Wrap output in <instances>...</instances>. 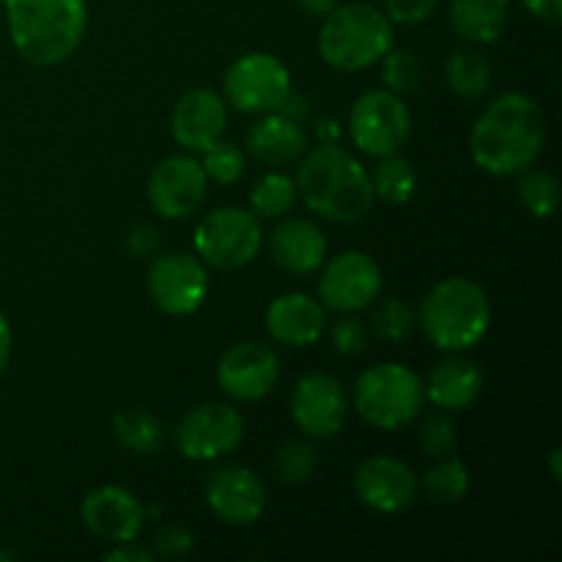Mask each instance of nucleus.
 I'll return each mask as SVG.
<instances>
[{
	"label": "nucleus",
	"instance_id": "nucleus-33",
	"mask_svg": "<svg viewBox=\"0 0 562 562\" xmlns=\"http://www.w3.org/2000/svg\"><path fill=\"white\" fill-rule=\"evenodd\" d=\"M382 60V77L387 91L404 97V93H415L420 88L423 66L415 53H409V49H390Z\"/></svg>",
	"mask_w": 562,
	"mask_h": 562
},
{
	"label": "nucleus",
	"instance_id": "nucleus-18",
	"mask_svg": "<svg viewBox=\"0 0 562 562\" xmlns=\"http://www.w3.org/2000/svg\"><path fill=\"white\" fill-rule=\"evenodd\" d=\"M82 525L91 536L108 543L135 541L146 521V510L132 492L121 486H97L80 505Z\"/></svg>",
	"mask_w": 562,
	"mask_h": 562
},
{
	"label": "nucleus",
	"instance_id": "nucleus-15",
	"mask_svg": "<svg viewBox=\"0 0 562 562\" xmlns=\"http://www.w3.org/2000/svg\"><path fill=\"white\" fill-rule=\"evenodd\" d=\"M280 379L278 351L267 344L234 346L217 362V384L228 398L250 404V401L267 398Z\"/></svg>",
	"mask_w": 562,
	"mask_h": 562
},
{
	"label": "nucleus",
	"instance_id": "nucleus-45",
	"mask_svg": "<svg viewBox=\"0 0 562 562\" xmlns=\"http://www.w3.org/2000/svg\"><path fill=\"white\" fill-rule=\"evenodd\" d=\"M560 459H562L560 448H554L552 453H549V472H552V481H554V483H560V477H562V470H560Z\"/></svg>",
	"mask_w": 562,
	"mask_h": 562
},
{
	"label": "nucleus",
	"instance_id": "nucleus-30",
	"mask_svg": "<svg viewBox=\"0 0 562 562\" xmlns=\"http://www.w3.org/2000/svg\"><path fill=\"white\" fill-rule=\"evenodd\" d=\"M519 201L525 203L527 212L538 220H549L558 212L560 203V184L552 173L538 168H527L519 173Z\"/></svg>",
	"mask_w": 562,
	"mask_h": 562
},
{
	"label": "nucleus",
	"instance_id": "nucleus-29",
	"mask_svg": "<svg viewBox=\"0 0 562 562\" xmlns=\"http://www.w3.org/2000/svg\"><path fill=\"white\" fill-rule=\"evenodd\" d=\"M470 486L472 477L464 461L448 459V456L423 475V492H426V497L437 505L461 503V499L470 494Z\"/></svg>",
	"mask_w": 562,
	"mask_h": 562
},
{
	"label": "nucleus",
	"instance_id": "nucleus-14",
	"mask_svg": "<svg viewBox=\"0 0 562 562\" xmlns=\"http://www.w3.org/2000/svg\"><path fill=\"white\" fill-rule=\"evenodd\" d=\"M291 417L313 439H333L344 431L349 417V398L329 373H307L291 393Z\"/></svg>",
	"mask_w": 562,
	"mask_h": 562
},
{
	"label": "nucleus",
	"instance_id": "nucleus-38",
	"mask_svg": "<svg viewBox=\"0 0 562 562\" xmlns=\"http://www.w3.org/2000/svg\"><path fill=\"white\" fill-rule=\"evenodd\" d=\"M439 0H384V14L398 25H417L437 11Z\"/></svg>",
	"mask_w": 562,
	"mask_h": 562
},
{
	"label": "nucleus",
	"instance_id": "nucleus-46",
	"mask_svg": "<svg viewBox=\"0 0 562 562\" xmlns=\"http://www.w3.org/2000/svg\"><path fill=\"white\" fill-rule=\"evenodd\" d=\"M11 560H16L14 549H3V547H0V562H11Z\"/></svg>",
	"mask_w": 562,
	"mask_h": 562
},
{
	"label": "nucleus",
	"instance_id": "nucleus-24",
	"mask_svg": "<svg viewBox=\"0 0 562 562\" xmlns=\"http://www.w3.org/2000/svg\"><path fill=\"white\" fill-rule=\"evenodd\" d=\"M456 36L470 44H492L508 27L510 0H448Z\"/></svg>",
	"mask_w": 562,
	"mask_h": 562
},
{
	"label": "nucleus",
	"instance_id": "nucleus-37",
	"mask_svg": "<svg viewBox=\"0 0 562 562\" xmlns=\"http://www.w3.org/2000/svg\"><path fill=\"white\" fill-rule=\"evenodd\" d=\"M192 547H195V538H192L190 530H184L181 525H168L157 532L154 554L165 560H179L184 554H190Z\"/></svg>",
	"mask_w": 562,
	"mask_h": 562
},
{
	"label": "nucleus",
	"instance_id": "nucleus-5",
	"mask_svg": "<svg viewBox=\"0 0 562 562\" xmlns=\"http://www.w3.org/2000/svg\"><path fill=\"white\" fill-rule=\"evenodd\" d=\"M395 31L390 16L371 3H344L324 14L318 53L338 71H360L379 64L393 49Z\"/></svg>",
	"mask_w": 562,
	"mask_h": 562
},
{
	"label": "nucleus",
	"instance_id": "nucleus-12",
	"mask_svg": "<svg viewBox=\"0 0 562 562\" xmlns=\"http://www.w3.org/2000/svg\"><path fill=\"white\" fill-rule=\"evenodd\" d=\"M318 296L335 313H360L382 294V267L360 250H349L322 263Z\"/></svg>",
	"mask_w": 562,
	"mask_h": 562
},
{
	"label": "nucleus",
	"instance_id": "nucleus-41",
	"mask_svg": "<svg viewBox=\"0 0 562 562\" xmlns=\"http://www.w3.org/2000/svg\"><path fill=\"white\" fill-rule=\"evenodd\" d=\"M521 3L536 20L549 22V25H558L562 20V0H521Z\"/></svg>",
	"mask_w": 562,
	"mask_h": 562
},
{
	"label": "nucleus",
	"instance_id": "nucleus-9",
	"mask_svg": "<svg viewBox=\"0 0 562 562\" xmlns=\"http://www.w3.org/2000/svg\"><path fill=\"white\" fill-rule=\"evenodd\" d=\"M349 135L368 157H390L409 143L412 113L393 91H368L349 113Z\"/></svg>",
	"mask_w": 562,
	"mask_h": 562
},
{
	"label": "nucleus",
	"instance_id": "nucleus-23",
	"mask_svg": "<svg viewBox=\"0 0 562 562\" xmlns=\"http://www.w3.org/2000/svg\"><path fill=\"white\" fill-rule=\"evenodd\" d=\"M423 390H426V398L437 409L461 412L475 404L477 395H481L483 371L472 360L450 357V360H442L428 373Z\"/></svg>",
	"mask_w": 562,
	"mask_h": 562
},
{
	"label": "nucleus",
	"instance_id": "nucleus-13",
	"mask_svg": "<svg viewBox=\"0 0 562 562\" xmlns=\"http://www.w3.org/2000/svg\"><path fill=\"white\" fill-rule=\"evenodd\" d=\"M209 176L203 165L192 157H165L154 165L148 176V203L154 212L165 220H181L198 212V206L206 198Z\"/></svg>",
	"mask_w": 562,
	"mask_h": 562
},
{
	"label": "nucleus",
	"instance_id": "nucleus-40",
	"mask_svg": "<svg viewBox=\"0 0 562 562\" xmlns=\"http://www.w3.org/2000/svg\"><path fill=\"white\" fill-rule=\"evenodd\" d=\"M104 560L108 562H154L157 560V554L148 552L146 547H137L135 541H126V543H115V549H110V552L104 554Z\"/></svg>",
	"mask_w": 562,
	"mask_h": 562
},
{
	"label": "nucleus",
	"instance_id": "nucleus-3",
	"mask_svg": "<svg viewBox=\"0 0 562 562\" xmlns=\"http://www.w3.org/2000/svg\"><path fill=\"white\" fill-rule=\"evenodd\" d=\"M3 5L11 44L27 64H64L86 38V0H3Z\"/></svg>",
	"mask_w": 562,
	"mask_h": 562
},
{
	"label": "nucleus",
	"instance_id": "nucleus-36",
	"mask_svg": "<svg viewBox=\"0 0 562 562\" xmlns=\"http://www.w3.org/2000/svg\"><path fill=\"white\" fill-rule=\"evenodd\" d=\"M459 434H456L453 420L448 415H431L420 428V448L431 459H445L453 453Z\"/></svg>",
	"mask_w": 562,
	"mask_h": 562
},
{
	"label": "nucleus",
	"instance_id": "nucleus-34",
	"mask_svg": "<svg viewBox=\"0 0 562 562\" xmlns=\"http://www.w3.org/2000/svg\"><path fill=\"white\" fill-rule=\"evenodd\" d=\"M201 165L209 179L217 181V184H236L245 176V154L239 146L223 140V137L203 151Z\"/></svg>",
	"mask_w": 562,
	"mask_h": 562
},
{
	"label": "nucleus",
	"instance_id": "nucleus-22",
	"mask_svg": "<svg viewBox=\"0 0 562 562\" xmlns=\"http://www.w3.org/2000/svg\"><path fill=\"white\" fill-rule=\"evenodd\" d=\"M263 322H267L269 338L291 346V349H302V346H313L322 338L327 313H324L322 302L313 300V296L283 294L272 300Z\"/></svg>",
	"mask_w": 562,
	"mask_h": 562
},
{
	"label": "nucleus",
	"instance_id": "nucleus-16",
	"mask_svg": "<svg viewBox=\"0 0 562 562\" xmlns=\"http://www.w3.org/2000/svg\"><path fill=\"white\" fill-rule=\"evenodd\" d=\"M355 492L376 514H404L417 497V477L406 461L393 456H368L355 470Z\"/></svg>",
	"mask_w": 562,
	"mask_h": 562
},
{
	"label": "nucleus",
	"instance_id": "nucleus-7",
	"mask_svg": "<svg viewBox=\"0 0 562 562\" xmlns=\"http://www.w3.org/2000/svg\"><path fill=\"white\" fill-rule=\"evenodd\" d=\"M225 102L239 113H278L291 99V71L269 53H247L225 71Z\"/></svg>",
	"mask_w": 562,
	"mask_h": 562
},
{
	"label": "nucleus",
	"instance_id": "nucleus-27",
	"mask_svg": "<svg viewBox=\"0 0 562 562\" xmlns=\"http://www.w3.org/2000/svg\"><path fill=\"white\" fill-rule=\"evenodd\" d=\"M371 187L373 195L379 201L390 203V206H404V203L412 201L417 190V173L415 165L409 159L398 157V154H390V157H382V162L373 168Z\"/></svg>",
	"mask_w": 562,
	"mask_h": 562
},
{
	"label": "nucleus",
	"instance_id": "nucleus-32",
	"mask_svg": "<svg viewBox=\"0 0 562 562\" xmlns=\"http://www.w3.org/2000/svg\"><path fill=\"white\" fill-rule=\"evenodd\" d=\"M371 329L384 344H404L415 329V313L398 296H387L376 305L371 316Z\"/></svg>",
	"mask_w": 562,
	"mask_h": 562
},
{
	"label": "nucleus",
	"instance_id": "nucleus-42",
	"mask_svg": "<svg viewBox=\"0 0 562 562\" xmlns=\"http://www.w3.org/2000/svg\"><path fill=\"white\" fill-rule=\"evenodd\" d=\"M11 349H14V335H11V324L5 322V316L0 313V376H3V371L9 368Z\"/></svg>",
	"mask_w": 562,
	"mask_h": 562
},
{
	"label": "nucleus",
	"instance_id": "nucleus-47",
	"mask_svg": "<svg viewBox=\"0 0 562 562\" xmlns=\"http://www.w3.org/2000/svg\"><path fill=\"white\" fill-rule=\"evenodd\" d=\"M0 3H3V0H0Z\"/></svg>",
	"mask_w": 562,
	"mask_h": 562
},
{
	"label": "nucleus",
	"instance_id": "nucleus-39",
	"mask_svg": "<svg viewBox=\"0 0 562 562\" xmlns=\"http://www.w3.org/2000/svg\"><path fill=\"white\" fill-rule=\"evenodd\" d=\"M126 250L132 258H151L159 250V231L151 223H135L126 234Z\"/></svg>",
	"mask_w": 562,
	"mask_h": 562
},
{
	"label": "nucleus",
	"instance_id": "nucleus-44",
	"mask_svg": "<svg viewBox=\"0 0 562 562\" xmlns=\"http://www.w3.org/2000/svg\"><path fill=\"white\" fill-rule=\"evenodd\" d=\"M316 132H318V140H322V143H338V137H340L338 121H333V119L318 121Z\"/></svg>",
	"mask_w": 562,
	"mask_h": 562
},
{
	"label": "nucleus",
	"instance_id": "nucleus-8",
	"mask_svg": "<svg viewBox=\"0 0 562 562\" xmlns=\"http://www.w3.org/2000/svg\"><path fill=\"white\" fill-rule=\"evenodd\" d=\"M263 245L261 223L252 212L225 206L203 217L195 228V252L214 269H241Z\"/></svg>",
	"mask_w": 562,
	"mask_h": 562
},
{
	"label": "nucleus",
	"instance_id": "nucleus-1",
	"mask_svg": "<svg viewBox=\"0 0 562 562\" xmlns=\"http://www.w3.org/2000/svg\"><path fill=\"white\" fill-rule=\"evenodd\" d=\"M547 143L541 104L519 91L494 99L470 132V154L488 176H519L532 168Z\"/></svg>",
	"mask_w": 562,
	"mask_h": 562
},
{
	"label": "nucleus",
	"instance_id": "nucleus-43",
	"mask_svg": "<svg viewBox=\"0 0 562 562\" xmlns=\"http://www.w3.org/2000/svg\"><path fill=\"white\" fill-rule=\"evenodd\" d=\"M296 3H300L307 14L324 16V14H329V11H333L340 0H296Z\"/></svg>",
	"mask_w": 562,
	"mask_h": 562
},
{
	"label": "nucleus",
	"instance_id": "nucleus-21",
	"mask_svg": "<svg viewBox=\"0 0 562 562\" xmlns=\"http://www.w3.org/2000/svg\"><path fill=\"white\" fill-rule=\"evenodd\" d=\"M247 151L256 162L285 168V165L300 162L302 154L307 151V132L302 130L300 119L283 110L267 113L247 130Z\"/></svg>",
	"mask_w": 562,
	"mask_h": 562
},
{
	"label": "nucleus",
	"instance_id": "nucleus-10",
	"mask_svg": "<svg viewBox=\"0 0 562 562\" xmlns=\"http://www.w3.org/2000/svg\"><path fill=\"white\" fill-rule=\"evenodd\" d=\"M245 439V420L231 404L195 406L176 428V448L190 461H217L234 453Z\"/></svg>",
	"mask_w": 562,
	"mask_h": 562
},
{
	"label": "nucleus",
	"instance_id": "nucleus-17",
	"mask_svg": "<svg viewBox=\"0 0 562 562\" xmlns=\"http://www.w3.org/2000/svg\"><path fill=\"white\" fill-rule=\"evenodd\" d=\"M206 503L225 525L247 527L267 510V488L247 467H223L209 475Z\"/></svg>",
	"mask_w": 562,
	"mask_h": 562
},
{
	"label": "nucleus",
	"instance_id": "nucleus-11",
	"mask_svg": "<svg viewBox=\"0 0 562 562\" xmlns=\"http://www.w3.org/2000/svg\"><path fill=\"white\" fill-rule=\"evenodd\" d=\"M146 289L154 305L168 316H192L209 296L206 267L190 252H168L151 261Z\"/></svg>",
	"mask_w": 562,
	"mask_h": 562
},
{
	"label": "nucleus",
	"instance_id": "nucleus-2",
	"mask_svg": "<svg viewBox=\"0 0 562 562\" xmlns=\"http://www.w3.org/2000/svg\"><path fill=\"white\" fill-rule=\"evenodd\" d=\"M294 181L305 206L329 223H360L376 203L368 170L338 143H318L302 154Z\"/></svg>",
	"mask_w": 562,
	"mask_h": 562
},
{
	"label": "nucleus",
	"instance_id": "nucleus-25",
	"mask_svg": "<svg viewBox=\"0 0 562 562\" xmlns=\"http://www.w3.org/2000/svg\"><path fill=\"white\" fill-rule=\"evenodd\" d=\"M113 437L132 456H154L162 448L165 428L157 415L132 406V409H121L113 417Z\"/></svg>",
	"mask_w": 562,
	"mask_h": 562
},
{
	"label": "nucleus",
	"instance_id": "nucleus-26",
	"mask_svg": "<svg viewBox=\"0 0 562 562\" xmlns=\"http://www.w3.org/2000/svg\"><path fill=\"white\" fill-rule=\"evenodd\" d=\"M445 82L461 99H481L492 88V64L477 49H456L445 64Z\"/></svg>",
	"mask_w": 562,
	"mask_h": 562
},
{
	"label": "nucleus",
	"instance_id": "nucleus-31",
	"mask_svg": "<svg viewBox=\"0 0 562 562\" xmlns=\"http://www.w3.org/2000/svg\"><path fill=\"white\" fill-rule=\"evenodd\" d=\"M318 470V450L311 442H302V439H289V442L280 445V450L274 453V472H278L280 483L285 486H300L307 483Z\"/></svg>",
	"mask_w": 562,
	"mask_h": 562
},
{
	"label": "nucleus",
	"instance_id": "nucleus-19",
	"mask_svg": "<svg viewBox=\"0 0 562 562\" xmlns=\"http://www.w3.org/2000/svg\"><path fill=\"white\" fill-rule=\"evenodd\" d=\"M225 126H228V108H225V99L212 88L187 91L170 115V132L187 151L203 154L225 135Z\"/></svg>",
	"mask_w": 562,
	"mask_h": 562
},
{
	"label": "nucleus",
	"instance_id": "nucleus-35",
	"mask_svg": "<svg viewBox=\"0 0 562 562\" xmlns=\"http://www.w3.org/2000/svg\"><path fill=\"white\" fill-rule=\"evenodd\" d=\"M371 329L355 313H340L338 322L333 324V349L340 357H360L368 349Z\"/></svg>",
	"mask_w": 562,
	"mask_h": 562
},
{
	"label": "nucleus",
	"instance_id": "nucleus-28",
	"mask_svg": "<svg viewBox=\"0 0 562 562\" xmlns=\"http://www.w3.org/2000/svg\"><path fill=\"white\" fill-rule=\"evenodd\" d=\"M296 198H300L296 181L280 170H272V173H263L252 187L250 212L263 220H280L294 209Z\"/></svg>",
	"mask_w": 562,
	"mask_h": 562
},
{
	"label": "nucleus",
	"instance_id": "nucleus-6",
	"mask_svg": "<svg viewBox=\"0 0 562 562\" xmlns=\"http://www.w3.org/2000/svg\"><path fill=\"white\" fill-rule=\"evenodd\" d=\"M426 390L420 376L401 362L373 366L357 379L355 409L368 426L382 431H398L420 415Z\"/></svg>",
	"mask_w": 562,
	"mask_h": 562
},
{
	"label": "nucleus",
	"instance_id": "nucleus-20",
	"mask_svg": "<svg viewBox=\"0 0 562 562\" xmlns=\"http://www.w3.org/2000/svg\"><path fill=\"white\" fill-rule=\"evenodd\" d=\"M269 252L280 269L291 274H313L327 261V236L316 223L289 217L274 225L269 236Z\"/></svg>",
	"mask_w": 562,
	"mask_h": 562
},
{
	"label": "nucleus",
	"instance_id": "nucleus-4",
	"mask_svg": "<svg viewBox=\"0 0 562 562\" xmlns=\"http://www.w3.org/2000/svg\"><path fill=\"white\" fill-rule=\"evenodd\" d=\"M492 324V302L470 278H448L434 285L420 305V327L442 351H467L483 340Z\"/></svg>",
	"mask_w": 562,
	"mask_h": 562
}]
</instances>
